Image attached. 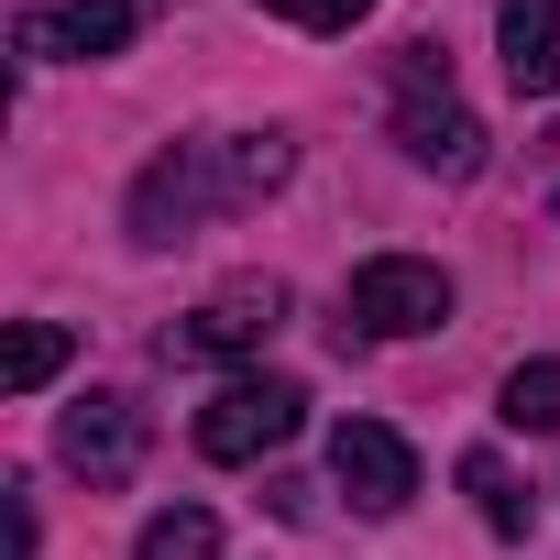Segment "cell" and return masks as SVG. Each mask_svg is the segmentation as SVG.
Here are the masks:
<instances>
[{
    "label": "cell",
    "instance_id": "obj_1",
    "mask_svg": "<svg viewBox=\"0 0 560 560\" xmlns=\"http://www.w3.org/2000/svg\"><path fill=\"white\" fill-rule=\"evenodd\" d=\"M287 176H298V132H209V143H165V154L132 176V242H143V253L198 242L209 220L264 209Z\"/></svg>",
    "mask_w": 560,
    "mask_h": 560
},
{
    "label": "cell",
    "instance_id": "obj_2",
    "mask_svg": "<svg viewBox=\"0 0 560 560\" xmlns=\"http://www.w3.org/2000/svg\"><path fill=\"white\" fill-rule=\"evenodd\" d=\"M385 89H396V143H407V165H429V176H472V165H483V121L462 110L440 45H396V56H385Z\"/></svg>",
    "mask_w": 560,
    "mask_h": 560
},
{
    "label": "cell",
    "instance_id": "obj_3",
    "mask_svg": "<svg viewBox=\"0 0 560 560\" xmlns=\"http://www.w3.org/2000/svg\"><path fill=\"white\" fill-rule=\"evenodd\" d=\"M143 23H154V0H34V12H12V56H34V67H100Z\"/></svg>",
    "mask_w": 560,
    "mask_h": 560
},
{
    "label": "cell",
    "instance_id": "obj_4",
    "mask_svg": "<svg viewBox=\"0 0 560 560\" xmlns=\"http://www.w3.org/2000/svg\"><path fill=\"white\" fill-rule=\"evenodd\" d=\"M451 319V275L429 264V253H374V264H352V330L363 341H418V330H440Z\"/></svg>",
    "mask_w": 560,
    "mask_h": 560
},
{
    "label": "cell",
    "instance_id": "obj_5",
    "mask_svg": "<svg viewBox=\"0 0 560 560\" xmlns=\"http://www.w3.org/2000/svg\"><path fill=\"white\" fill-rule=\"evenodd\" d=\"M275 330H287V287H275V275H242V287L198 298V308L165 330V363H242V352H264Z\"/></svg>",
    "mask_w": 560,
    "mask_h": 560
},
{
    "label": "cell",
    "instance_id": "obj_6",
    "mask_svg": "<svg viewBox=\"0 0 560 560\" xmlns=\"http://www.w3.org/2000/svg\"><path fill=\"white\" fill-rule=\"evenodd\" d=\"M298 418H308V385L242 374V385H220V396L198 407V451H209V462H264V451L298 440Z\"/></svg>",
    "mask_w": 560,
    "mask_h": 560
},
{
    "label": "cell",
    "instance_id": "obj_7",
    "mask_svg": "<svg viewBox=\"0 0 560 560\" xmlns=\"http://www.w3.org/2000/svg\"><path fill=\"white\" fill-rule=\"evenodd\" d=\"M143 440H154V429H143L132 396H78V407L56 418V462H67L78 483H100V494L143 472Z\"/></svg>",
    "mask_w": 560,
    "mask_h": 560
},
{
    "label": "cell",
    "instance_id": "obj_8",
    "mask_svg": "<svg viewBox=\"0 0 560 560\" xmlns=\"http://www.w3.org/2000/svg\"><path fill=\"white\" fill-rule=\"evenodd\" d=\"M330 483H341L363 516H407V505H418V451H407L385 418H341V429H330Z\"/></svg>",
    "mask_w": 560,
    "mask_h": 560
},
{
    "label": "cell",
    "instance_id": "obj_9",
    "mask_svg": "<svg viewBox=\"0 0 560 560\" xmlns=\"http://www.w3.org/2000/svg\"><path fill=\"white\" fill-rule=\"evenodd\" d=\"M494 45L516 100H560V0H494Z\"/></svg>",
    "mask_w": 560,
    "mask_h": 560
},
{
    "label": "cell",
    "instance_id": "obj_10",
    "mask_svg": "<svg viewBox=\"0 0 560 560\" xmlns=\"http://www.w3.org/2000/svg\"><path fill=\"white\" fill-rule=\"evenodd\" d=\"M462 494L483 505V527H494V538H527V527H538V494H527L494 451H462Z\"/></svg>",
    "mask_w": 560,
    "mask_h": 560
},
{
    "label": "cell",
    "instance_id": "obj_11",
    "mask_svg": "<svg viewBox=\"0 0 560 560\" xmlns=\"http://www.w3.org/2000/svg\"><path fill=\"white\" fill-rule=\"evenodd\" d=\"M67 352H78V330L23 319V330H12V352H0V385H12V396H34V385H56V374H67Z\"/></svg>",
    "mask_w": 560,
    "mask_h": 560
},
{
    "label": "cell",
    "instance_id": "obj_12",
    "mask_svg": "<svg viewBox=\"0 0 560 560\" xmlns=\"http://www.w3.org/2000/svg\"><path fill=\"white\" fill-rule=\"evenodd\" d=\"M132 560H220V516L209 505H165V516H143Z\"/></svg>",
    "mask_w": 560,
    "mask_h": 560
},
{
    "label": "cell",
    "instance_id": "obj_13",
    "mask_svg": "<svg viewBox=\"0 0 560 560\" xmlns=\"http://www.w3.org/2000/svg\"><path fill=\"white\" fill-rule=\"evenodd\" d=\"M494 418L505 429H560V363L538 352V363H516L505 374V396H494Z\"/></svg>",
    "mask_w": 560,
    "mask_h": 560
},
{
    "label": "cell",
    "instance_id": "obj_14",
    "mask_svg": "<svg viewBox=\"0 0 560 560\" xmlns=\"http://www.w3.org/2000/svg\"><path fill=\"white\" fill-rule=\"evenodd\" d=\"M264 12H275V23H298V34H352L374 0H264Z\"/></svg>",
    "mask_w": 560,
    "mask_h": 560
},
{
    "label": "cell",
    "instance_id": "obj_15",
    "mask_svg": "<svg viewBox=\"0 0 560 560\" xmlns=\"http://www.w3.org/2000/svg\"><path fill=\"white\" fill-rule=\"evenodd\" d=\"M549 220H560V198H549Z\"/></svg>",
    "mask_w": 560,
    "mask_h": 560
}]
</instances>
